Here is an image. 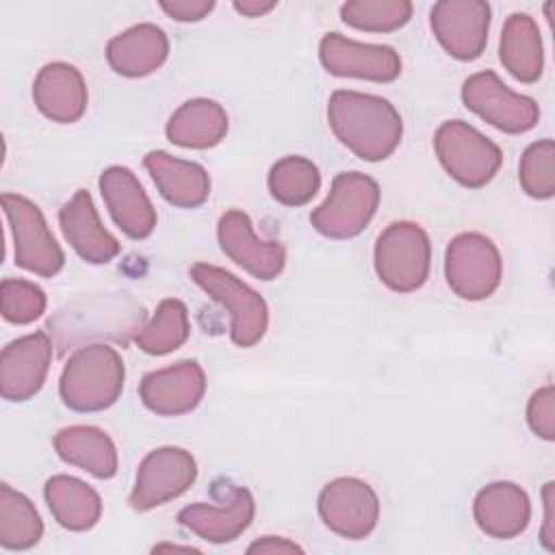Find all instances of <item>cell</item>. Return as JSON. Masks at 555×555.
<instances>
[{
    "label": "cell",
    "instance_id": "obj_22",
    "mask_svg": "<svg viewBox=\"0 0 555 555\" xmlns=\"http://www.w3.org/2000/svg\"><path fill=\"white\" fill-rule=\"evenodd\" d=\"M169 54V39L156 24H137L106 46V61L119 76L141 78L156 72Z\"/></svg>",
    "mask_w": 555,
    "mask_h": 555
},
{
    "label": "cell",
    "instance_id": "obj_6",
    "mask_svg": "<svg viewBox=\"0 0 555 555\" xmlns=\"http://www.w3.org/2000/svg\"><path fill=\"white\" fill-rule=\"evenodd\" d=\"M434 150L444 171L466 189L486 186L503 163L501 147L460 119L444 121L436 130Z\"/></svg>",
    "mask_w": 555,
    "mask_h": 555
},
{
    "label": "cell",
    "instance_id": "obj_11",
    "mask_svg": "<svg viewBox=\"0 0 555 555\" xmlns=\"http://www.w3.org/2000/svg\"><path fill=\"white\" fill-rule=\"evenodd\" d=\"M319 516L336 535L362 540L377 527L379 499L366 481L338 477L323 486L319 494Z\"/></svg>",
    "mask_w": 555,
    "mask_h": 555
},
{
    "label": "cell",
    "instance_id": "obj_14",
    "mask_svg": "<svg viewBox=\"0 0 555 555\" xmlns=\"http://www.w3.org/2000/svg\"><path fill=\"white\" fill-rule=\"evenodd\" d=\"M323 67L343 78L392 82L401 74V59L390 46L358 43L338 33H327L319 43Z\"/></svg>",
    "mask_w": 555,
    "mask_h": 555
},
{
    "label": "cell",
    "instance_id": "obj_29",
    "mask_svg": "<svg viewBox=\"0 0 555 555\" xmlns=\"http://www.w3.org/2000/svg\"><path fill=\"white\" fill-rule=\"evenodd\" d=\"M191 334L189 310L180 299H163L147 325L134 334V343L150 356H165L186 343Z\"/></svg>",
    "mask_w": 555,
    "mask_h": 555
},
{
    "label": "cell",
    "instance_id": "obj_23",
    "mask_svg": "<svg viewBox=\"0 0 555 555\" xmlns=\"http://www.w3.org/2000/svg\"><path fill=\"white\" fill-rule=\"evenodd\" d=\"M143 165L160 195L173 206L197 208L210 195V178L197 163L156 150L143 158Z\"/></svg>",
    "mask_w": 555,
    "mask_h": 555
},
{
    "label": "cell",
    "instance_id": "obj_1",
    "mask_svg": "<svg viewBox=\"0 0 555 555\" xmlns=\"http://www.w3.org/2000/svg\"><path fill=\"white\" fill-rule=\"evenodd\" d=\"M327 124L349 152L371 163L388 158L403 134L401 115L386 98L351 89L330 95Z\"/></svg>",
    "mask_w": 555,
    "mask_h": 555
},
{
    "label": "cell",
    "instance_id": "obj_18",
    "mask_svg": "<svg viewBox=\"0 0 555 555\" xmlns=\"http://www.w3.org/2000/svg\"><path fill=\"white\" fill-rule=\"evenodd\" d=\"M256 503L247 488H232L223 505L193 503L178 512V522L208 540L212 544H223L236 540L254 520Z\"/></svg>",
    "mask_w": 555,
    "mask_h": 555
},
{
    "label": "cell",
    "instance_id": "obj_16",
    "mask_svg": "<svg viewBox=\"0 0 555 555\" xmlns=\"http://www.w3.org/2000/svg\"><path fill=\"white\" fill-rule=\"evenodd\" d=\"M52 362V340L46 332H35L9 343L0 356V392L7 401H28L35 397Z\"/></svg>",
    "mask_w": 555,
    "mask_h": 555
},
{
    "label": "cell",
    "instance_id": "obj_38",
    "mask_svg": "<svg viewBox=\"0 0 555 555\" xmlns=\"http://www.w3.org/2000/svg\"><path fill=\"white\" fill-rule=\"evenodd\" d=\"M275 7L273 0H236L234 9L247 17H260L264 13H269Z\"/></svg>",
    "mask_w": 555,
    "mask_h": 555
},
{
    "label": "cell",
    "instance_id": "obj_20",
    "mask_svg": "<svg viewBox=\"0 0 555 555\" xmlns=\"http://www.w3.org/2000/svg\"><path fill=\"white\" fill-rule=\"evenodd\" d=\"M33 100L37 108L56 124H74L87 111V85L82 74L63 61L48 63L33 82Z\"/></svg>",
    "mask_w": 555,
    "mask_h": 555
},
{
    "label": "cell",
    "instance_id": "obj_15",
    "mask_svg": "<svg viewBox=\"0 0 555 555\" xmlns=\"http://www.w3.org/2000/svg\"><path fill=\"white\" fill-rule=\"evenodd\" d=\"M206 392L204 369L195 360L147 373L139 384V397L147 410L160 416H182L199 405Z\"/></svg>",
    "mask_w": 555,
    "mask_h": 555
},
{
    "label": "cell",
    "instance_id": "obj_30",
    "mask_svg": "<svg viewBox=\"0 0 555 555\" xmlns=\"http://www.w3.org/2000/svg\"><path fill=\"white\" fill-rule=\"evenodd\" d=\"M269 191L284 206H304L321 189L319 167L304 156H284L269 171Z\"/></svg>",
    "mask_w": 555,
    "mask_h": 555
},
{
    "label": "cell",
    "instance_id": "obj_9",
    "mask_svg": "<svg viewBox=\"0 0 555 555\" xmlns=\"http://www.w3.org/2000/svg\"><path fill=\"white\" fill-rule=\"evenodd\" d=\"M462 102L468 111L507 134H522L540 119L535 100L512 91L490 69L477 72L464 80Z\"/></svg>",
    "mask_w": 555,
    "mask_h": 555
},
{
    "label": "cell",
    "instance_id": "obj_37",
    "mask_svg": "<svg viewBox=\"0 0 555 555\" xmlns=\"http://www.w3.org/2000/svg\"><path fill=\"white\" fill-rule=\"evenodd\" d=\"M247 553H304V548L280 535H264L249 544Z\"/></svg>",
    "mask_w": 555,
    "mask_h": 555
},
{
    "label": "cell",
    "instance_id": "obj_25",
    "mask_svg": "<svg viewBox=\"0 0 555 555\" xmlns=\"http://www.w3.org/2000/svg\"><path fill=\"white\" fill-rule=\"evenodd\" d=\"M54 449L63 462L78 466L98 479H111L119 466L111 436L91 425H72L61 429L54 436Z\"/></svg>",
    "mask_w": 555,
    "mask_h": 555
},
{
    "label": "cell",
    "instance_id": "obj_36",
    "mask_svg": "<svg viewBox=\"0 0 555 555\" xmlns=\"http://www.w3.org/2000/svg\"><path fill=\"white\" fill-rule=\"evenodd\" d=\"M542 499H544V525L540 531V540L544 548L555 551V483L553 481L544 483Z\"/></svg>",
    "mask_w": 555,
    "mask_h": 555
},
{
    "label": "cell",
    "instance_id": "obj_3",
    "mask_svg": "<svg viewBox=\"0 0 555 555\" xmlns=\"http://www.w3.org/2000/svg\"><path fill=\"white\" fill-rule=\"evenodd\" d=\"M189 275L230 312V338L236 347L247 349L262 340L269 325V308L254 288L230 271L208 262H195Z\"/></svg>",
    "mask_w": 555,
    "mask_h": 555
},
{
    "label": "cell",
    "instance_id": "obj_26",
    "mask_svg": "<svg viewBox=\"0 0 555 555\" xmlns=\"http://www.w3.org/2000/svg\"><path fill=\"white\" fill-rule=\"evenodd\" d=\"M54 520L69 531H87L102 516L100 494L85 481L69 475H54L43 488Z\"/></svg>",
    "mask_w": 555,
    "mask_h": 555
},
{
    "label": "cell",
    "instance_id": "obj_2",
    "mask_svg": "<svg viewBox=\"0 0 555 555\" xmlns=\"http://www.w3.org/2000/svg\"><path fill=\"white\" fill-rule=\"evenodd\" d=\"M124 377L126 369L117 349L93 343L69 356L61 373L59 392L74 412H100L119 399Z\"/></svg>",
    "mask_w": 555,
    "mask_h": 555
},
{
    "label": "cell",
    "instance_id": "obj_28",
    "mask_svg": "<svg viewBox=\"0 0 555 555\" xmlns=\"http://www.w3.org/2000/svg\"><path fill=\"white\" fill-rule=\"evenodd\" d=\"M43 535V522L28 496L0 486V546L9 551H26Z\"/></svg>",
    "mask_w": 555,
    "mask_h": 555
},
{
    "label": "cell",
    "instance_id": "obj_12",
    "mask_svg": "<svg viewBox=\"0 0 555 555\" xmlns=\"http://www.w3.org/2000/svg\"><path fill=\"white\" fill-rule=\"evenodd\" d=\"M438 43L457 61L481 56L490 30V4L483 0H440L429 13Z\"/></svg>",
    "mask_w": 555,
    "mask_h": 555
},
{
    "label": "cell",
    "instance_id": "obj_31",
    "mask_svg": "<svg viewBox=\"0 0 555 555\" xmlns=\"http://www.w3.org/2000/svg\"><path fill=\"white\" fill-rule=\"evenodd\" d=\"M340 17L347 26L366 33H392L412 17L408 0H353L340 7Z\"/></svg>",
    "mask_w": 555,
    "mask_h": 555
},
{
    "label": "cell",
    "instance_id": "obj_10",
    "mask_svg": "<svg viewBox=\"0 0 555 555\" xmlns=\"http://www.w3.org/2000/svg\"><path fill=\"white\" fill-rule=\"evenodd\" d=\"M197 477L195 457L180 447H158L139 464L128 503L137 512H147L184 494Z\"/></svg>",
    "mask_w": 555,
    "mask_h": 555
},
{
    "label": "cell",
    "instance_id": "obj_27",
    "mask_svg": "<svg viewBox=\"0 0 555 555\" xmlns=\"http://www.w3.org/2000/svg\"><path fill=\"white\" fill-rule=\"evenodd\" d=\"M499 59L520 82H535L542 76L544 52L538 24L527 13H512L503 26Z\"/></svg>",
    "mask_w": 555,
    "mask_h": 555
},
{
    "label": "cell",
    "instance_id": "obj_5",
    "mask_svg": "<svg viewBox=\"0 0 555 555\" xmlns=\"http://www.w3.org/2000/svg\"><path fill=\"white\" fill-rule=\"evenodd\" d=\"M377 278L395 293H412L429 278L431 243L427 232L412 221L390 223L375 241Z\"/></svg>",
    "mask_w": 555,
    "mask_h": 555
},
{
    "label": "cell",
    "instance_id": "obj_13",
    "mask_svg": "<svg viewBox=\"0 0 555 555\" xmlns=\"http://www.w3.org/2000/svg\"><path fill=\"white\" fill-rule=\"evenodd\" d=\"M217 238L221 251L243 267L254 278L269 282L275 280L286 264V251L278 241H262L256 236L247 212L228 210L219 217Z\"/></svg>",
    "mask_w": 555,
    "mask_h": 555
},
{
    "label": "cell",
    "instance_id": "obj_4",
    "mask_svg": "<svg viewBox=\"0 0 555 555\" xmlns=\"http://www.w3.org/2000/svg\"><path fill=\"white\" fill-rule=\"evenodd\" d=\"M379 206V184L360 171H343L332 180L327 197L312 210L314 230L327 238L358 236Z\"/></svg>",
    "mask_w": 555,
    "mask_h": 555
},
{
    "label": "cell",
    "instance_id": "obj_34",
    "mask_svg": "<svg viewBox=\"0 0 555 555\" xmlns=\"http://www.w3.org/2000/svg\"><path fill=\"white\" fill-rule=\"evenodd\" d=\"M527 423L535 436L544 440L555 438V390L551 384L531 395L527 403Z\"/></svg>",
    "mask_w": 555,
    "mask_h": 555
},
{
    "label": "cell",
    "instance_id": "obj_19",
    "mask_svg": "<svg viewBox=\"0 0 555 555\" xmlns=\"http://www.w3.org/2000/svg\"><path fill=\"white\" fill-rule=\"evenodd\" d=\"M59 223L65 241L85 262L104 264L119 254V241L102 225L89 191L78 189L74 193L61 208Z\"/></svg>",
    "mask_w": 555,
    "mask_h": 555
},
{
    "label": "cell",
    "instance_id": "obj_33",
    "mask_svg": "<svg viewBox=\"0 0 555 555\" xmlns=\"http://www.w3.org/2000/svg\"><path fill=\"white\" fill-rule=\"evenodd\" d=\"M46 293L28 280L7 278L0 284V310L9 323L26 325L46 312Z\"/></svg>",
    "mask_w": 555,
    "mask_h": 555
},
{
    "label": "cell",
    "instance_id": "obj_24",
    "mask_svg": "<svg viewBox=\"0 0 555 555\" xmlns=\"http://www.w3.org/2000/svg\"><path fill=\"white\" fill-rule=\"evenodd\" d=\"M165 132L173 145L208 150L223 141L228 132V115L215 100L195 98L173 111Z\"/></svg>",
    "mask_w": 555,
    "mask_h": 555
},
{
    "label": "cell",
    "instance_id": "obj_35",
    "mask_svg": "<svg viewBox=\"0 0 555 555\" xmlns=\"http://www.w3.org/2000/svg\"><path fill=\"white\" fill-rule=\"evenodd\" d=\"M160 9L178 22H199L204 20L212 9V0H160Z\"/></svg>",
    "mask_w": 555,
    "mask_h": 555
},
{
    "label": "cell",
    "instance_id": "obj_8",
    "mask_svg": "<svg viewBox=\"0 0 555 555\" xmlns=\"http://www.w3.org/2000/svg\"><path fill=\"white\" fill-rule=\"evenodd\" d=\"M2 210L13 232L15 264L39 278L56 275L65 264V256L41 210L30 199L13 193L2 195Z\"/></svg>",
    "mask_w": 555,
    "mask_h": 555
},
{
    "label": "cell",
    "instance_id": "obj_7",
    "mask_svg": "<svg viewBox=\"0 0 555 555\" xmlns=\"http://www.w3.org/2000/svg\"><path fill=\"white\" fill-rule=\"evenodd\" d=\"M449 288L468 301L490 297L503 278V260L496 245L479 232H462L451 238L444 254Z\"/></svg>",
    "mask_w": 555,
    "mask_h": 555
},
{
    "label": "cell",
    "instance_id": "obj_21",
    "mask_svg": "<svg viewBox=\"0 0 555 555\" xmlns=\"http://www.w3.org/2000/svg\"><path fill=\"white\" fill-rule=\"evenodd\" d=\"M477 527L496 540L520 535L531 518L527 492L512 481H494L481 488L473 503Z\"/></svg>",
    "mask_w": 555,
    "mask_h": 555
},
{
    "label": "cell",
    "instance_id": "obj_17",
    "mask_svg": "<svg viewBox=\"0 0 555 555\" xmlns=\"http://www.w3.org/2000/svg\"><path fill=\"white\" fill-rule=\"evenodd\" d=\"M100 193L117 228L134 241L147 238L156 228V210L132 169L113 165L100 176Z\"/></svg>",
    "mask_w": 555,
    "mask_h": 555
},
{
    "label": "cell",
    "instance_id": "obj_32",
    "mask_svg": "<svg viewBox=\"0 0 555 555\" xmlns=\"http://www.w3.org/2000/svg\"><path fill=\"white\" fill-rule=\"evenodd\" d=\"M522 191L535 199H548L555 193V143L542 139L531 143L518 165Z\"/></svg>",
    "mask_w": 555,
    "mask_h": 555
}]
</instances>
